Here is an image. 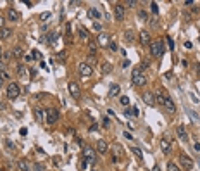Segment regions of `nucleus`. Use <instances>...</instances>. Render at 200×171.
<instances>
[{
	"label": "nucleus",
	"instance_id": "1",
	"mask_svg": "<svg viewBox=\"0 0 200 171\" xmlns=\"http://www.w3.org/2000/svg\"><path fill=\"white\" fill-rule=\"evenodd\" d=\"M154 95H155L157 104H162V106H164V107H166V109L171 112V114H174V112H176V106H174L173 99H171V97L166 93V90H164V88H157Z\"/></svg>",
	"mask_w": 200,
	"mask_h": 171
},
{
	"label": "nucleus",
	"instance_id": "2",
	"mask_svg": "<svg viewBox=\"0 0 200 171\" xmlns=\"http://www.w3.org/2000/svg\"><path fill=\"white\" fill-rule=\"evenodd\" d=\"M131 81H133V85H135V87H143V85L147 83V80H145V74H143L142 67H135V69H133V73H131Z\"/></svg>",
	"mask_w": 200,
	"mask_h": 171
},
{
	"label": "nucleus",
	"instance_id": "3",
	"mask_svg": "<svg viewBox=\"0 0 200 171\" xmlns=\"http://www.w3.org/2000/svg\"><path fill=\"white\" fill-rule=\"evenodd\" d=\"M150 54L154 57H162V54H164V43H162V40L150 42Z\"/></svg>",
	"mask_w": 200,
	"mask_h": 171
},
{
	"label": "nucleus",
	"instance_id": "4",
	"mask_svg": "<svg viewBox=\"0 0 200 171\" xmlns=\"http://www.w3.org/2000/svg\"><path fill=\"white\" fill-rule=\"evenodd\" d=\"M57 119H59V111H57L55 107H50V109L45 111V121H47L48 125H55Z\"/></svg>",
	"mask_w": 200,
	"mask_h": 171
},
{
	"label": "nucleus",
	"instance_id": "5",
	"mask_svg": "<svg viewBox=\"0 0 200 171\" xmlns=\"http://www.w3.org/2000/svg\"><path fill=\"white\" fill-rule=\"evenodd\" d=\"M83 157H85V161L88 163V164H95V161H97V156H95V151L92 149V147H83Z\"/></svg>",
	"mask_w": 200,
	"mask_h": 171
},
{
	"label": "nucleus",
	"instance_id": "6",
	"mask_svg": "<svg viewBox=\"0 0 200 171\" xmlns=\"http://www.w3.org/2000/svg\"><path fill=\"white\" fill-rule=\"evenodd\" d=\"M19 95H21V87L17 83H10L7 87V97L9 99H17Z\"/></svg>",
	"mask_w": 200,
	"mask_h": 171
},
{
	"label": "nucleus",
	"instance_id": "7",
	"mask_svg": "<svg viewBox=\"0 0 200 171\" xmlns=\"http://www.w3.org/2000/svg\"><path fill=\"white\" fill-rule=\"evenodd\" d=\"M123 156H124V151L121 144H114L112 145V163H117L119 159H123Z\"/></svg>",
	"mask_w": 200,
	"mask_h": 171
},
{
	"label": "nucleus",
	"instance_id": "8",
	"mask_svg": "<svg viewBox=\"0 0 200 171\" xmlns=\"http://www.w3.org/2000/svg\"><path fill=\"white\" fill-rule=\"evenodd\" d=\"M180 164H181V168L185 171H190L193 168V159L190 157V156H185V154H181L180 156Z\"/></svg>",
	"mask_w": 200,
	"mask_h": 171
},
{
	"label": "nucleus",
	"instance_id": "9",
	"mask_svg": "<svg viewBox=\"0 0 200 171\" xmlns=\"http://www.w3.org/2000/svg\"><path fill=\"white\" fill-rule=\"evenodd\" d=\"M78 69H79V74H81L83 78H90V76L93 74V67H92V66H88L86 62H79Z\"/></svg>",
	"mask_w": 200,
	"mask_h": 171
},
{
	"label": "nucleus",
	"instance_id": "10",
	"mask_svg": "<svg viewBox=\"0 0 200 171\" xmlns=\"http://www.w3.org/2000/svg\"><path fill=\"white\" fill-rule=\"evenodd\" d=\"M142 99H143V102L147 104V106H150V107H154L155 104H157V100H155V95L152 93V92H143V95H142Z\"/></svg>",
	"mask_w": 200,
	"mask_h": 171
},
{
	"label": "nucleus",
	"instance_id": "11",
	"mask_svg": "<svg viewBox=\"0 0 200 171\" xmlns=\"http://www.w3.org/2000/svg\"><path fill=\"white\" fill-rule=\"evenodd\" d=\"M21 19V14L14 9V7H9L7 9V21H10V22H17Z\"/></svg>",
	"mask_w": 200,
	"mask_h": 171
},
{
	"label": "nucleus",
	"instance_id": "12",
	"mask_svg": "<svg viewBox=\"0 0 200 171\" xmlns=\"http://www.w3.org/2000/svg\"><path fill=\"white\" fill-rule=\"evenodd\" d=\"M67 88H69V93L73 95V99H79L81 97V90H79V85L76 81H71Z\"/></svg>",
	"mask_w": 200,
	"mask_h": 171
},
{
	"label": "nucleus",
	"instance_id": "13",
	"mask_svg": "<svg viewBox=\"0 0 200 171\" xmlns=\"http://www.w3.org/2000/svg\"><path fill=\"white\" fill-rule=\"evenodd\" d=\"M124 5L123 3H114V16H116V19L117 21H123L124 19Z\"/></svg>",
	"mask_w": 200,
	"mask_h": 171
},
{
	"label": "nucleus",
	"instance_id": "14",
	"mask_svg": "<svg viewBox=\"0 0 200 171\" xmlns=\"http://www.w3.org/2000/svg\"><path fill=\"white\" fill-rule=\"evenodd\" d=\"M109 43H111V38H109L107 33H98V35H97V45H100V47H109Z\"/></svg>",
	"mask_w": 200,
	"mask_h": 171
},
{
	"label": "nucleus",
	"instance_id": "15",
	"mask_svg": "<svg viewBox=\"0 0 200 171\" xmlns=\"http://www.w3.org/2000/svg\"><path fill=\"white\" fill-rule=\"evenodd\" d=\"M138 40L142 45H150V33L148 31H140L138 33Z\"/></svg>",
	"mask_w": 200,
	"mask_h": 171
},
{
	"label": "nucleus",
	"instance_id": "16",
	"mask_svg": "<svg viewBox=\"0 0 200 171\" xmlns=\"http://www.w3.org/2000/svg\"><path fill=\"white\" fill-rule=\"evenodd\" d=\"M57 36H59L57 31H48L47 36H45V43H47V45H54V42L57 40Z\"/></svg>",
	"mask_w": 200,
	"mask_h": 171
},
{
	"label": "nucleus",
	"instance_id": "17",
	"mask_svg": "<svg viewBox=\"0 0 200 171\" xmlns=\"http://www.w3.org/2000/svg\"><path fill=\"white\" fill-rule=\"evenodd\" d=\"M78 33H79V38H81V40H85V42L90 40V33H88V29H85L83 26H78Z\"/></svg>",
	"mask_w": 200,
	"mask_h": 171
},
{
	"label": "nucleus",
	"instance_id": "18",
	"mask_svg": "<svg viewBox=\"0 0 200 171\" xmlns=\"http://www.w3.org/2000/svg\"><path fill=\"white\" fill-rule=\"evenodd\" d=\"M97 50H98V45L95 42H88V54H90V57H95Z\"/></svg>",
	"mask_w": 200,
	"mask_h": 171
},
{
	"label": "nucleus",
	"instance_id": "19",
	"mask_svg": "<svg viewBox=\"0 0 200 171\" xmlns=\"http://www.w3.org/2000/svg\"><path fill=\"white\" fill-rule=\"evenodd\" d=\"M161 151H162V152H164L166 156H167V154L171 152V144H169V142H167L166 138H162V140H161Z\"/></svg>",
	"mask_w": 200,
	"mask_h": 171
},
{
	"label": "nucleus",
	"instance_id": "20",
	"mask_svg": "<svg viewBox=\"0 0 200 171\" xmlns=\"http://www.w3.org/2000/svg\"><path fill=\"white\" fill-rule=\"evenodd\" d=\"M17 170L19 171H29V163L26 159H19L17 161Z\"/></svg>",
	"mask_w": 200,
	"mask_h": 171
},
{
	"label": "nucleus",
	"instance_id": "21",
	"mask_svg": "<svg viewBox=\"0 0 200 171\" xmlns=\"http://www.w3.org/2000/svg\"><path fill=\"white\" fill-rule=\"evenodd\" d=\"M176 133H178V137H180V138H181L183 142H188V135H186V130H185L183 126H178Z\"/></svg>",
	"mask_w": 200,
	"mask_h": 171
},
{
	"label": "nucleus",
	"instance_id": "22",
	"mask_svg": "<svg viewBox=\"0 0 200 171\" xmlns=\"http://www.w3.org/2000/svg\"><path fill=\"white\" fill-rule=\"evenodd\" d=\"M97 152H100V154H104V152H107V144L104 142V140H97Z\"/></svg>",
	"mask_w": 200,
	"mask_h": 171
},
{
	"label": "nucleus",
	"instance_id": "23",
	"mask_svg": "<svg viewBox=\"0 0 200 171\" xmlns=\"http://www.w3.org/2000/svg\"><path fill=\"white\" fill-rule=\"evenodd\" d=\"M17 74H19L21 78H28V76H29V71H28L26 66H17Z\"/></svg>",
	"mask_w": 200,
	"mask_h": 171
},
{
	"label": "nucleus",
	"instance_id": "24",
	"mask_svg": "<svg viewBox=\"0 0 200 171\" xmlns=\"http://www.w3.org/2000/svg\"><path fill=\"white\" fill-rule=\"evenodd\" d=\"M88 16H90V17H93V19H100V10H98L97 7H90Z\"/></svg>",
	"mask_w": 200,
	"mask_h": 171
},
{
	"label": "nucleus",
	"instance_id": "25",
	"mask_svg": "<svg viewBox=\"0 0 200 171\" xmlns=\"http://www.w3.org/2000/svg\"><path fill=\"white\" fill-rule=\"evenodd\" d=\"M124 40H126L128 43H131V42L135 40V31H133V29H126V31H124Z\"/></svg>",
	"mask_w": 200,
	"mask_h": 171
},
{
	"label": "nucleus",
	"instance_id": "26",
	"mask_svg": "<svg viewBox=\"0 0 200 171\" xmlns=\"http://www.w3.org/2000/svg\"><path fill=\"white\" fill-rule=\"evenodd\" d=\"M100 71H102V74H109V73L112 71V64H111V62H102Z\"/></svg>",
	"mask_w": 200,
	"mask_h": 171
},
{
	"label": "nucleus",
	"instance_id": "27",
	"mask_svg": "<svg viewBox=\"0 0 200 171\" xmlns=\"http://www.w3.org/2000/svg\"><path fill=\"white\" fill-rule=\"evenodd\" d=\"M119 92H121V87L116 83V85H112V87H111V92H109V95H111V97H117V95H119Z\"/></svg>",
	"mask_w": 200,
	"mask_h": 171
},
{
	"label": "nucleus",
	"instance_id": "28",
	"mask_svg": "<svg viewBox=\"0 0 200 171\" xmlns=\"http://www.w3.org/2000/svg\"><path fill=\"white\" fill-rule=\"evenodd\" d=\"M33 112H35V116H36V119H38V121H43V119H45V112H43L40 107H35V111H33Z\"/></svg>",
	"mask_w": 200,
	"mask_h": 171
},
{
	"label": "nucleus",
	"instance_id": "29",
	"mask_svg": "<svg viewBox=\"0 0 200 171\" xmlns=\"http://www.w3.org/2000/svg\"><path fill=\"white\" fill-rule=\"evenodd\" d=\"M12 35V29L10 28H2L0 29V38H9Z\"/></svg>",
	"mask_w": 200,
	"mask_h": 171
},
{
	"label": "nucleus",
	"instance_id": "30",
	"mask_svg": "<svg viewBox=\"0 0 200 171\" xmlns=\"http://www.w3.org/2000/svg\"><path fill=\"white\" fill-rule=\"evenodd\" d=\"M66 59H67V54H66V50H60V52H59V55H57V61H59V64H64V62H66Z\"/></svg>",
	"mask_w": 200,
	"mask_h": 171
},
{
	"label": "nucleus",
	"instance_id": "31",
	"mask_svg": "<svg viewBox=\"0 0 200 171\" xmlns=\"http://www.w3.org/2000/svg\"><path fill=\"white\" fill-rule=\"evenodd\" d=\"M22 54H24V52H22L21 47H14V48H12V55H14V57H22Z\"/></svg>",
	"mask_w": 200,
	"mask_h": 171
},
{
	"label": "nucleus",
	"instance_id": "32",
	"mask_svg": "<svg viewBox=\"0 0 200 171\" xmlns=\"http://www.w3.org/2000/svg\"><path fill=\"white\" fill-rule=\"evenodd\" d=\"M131 152H133V154H135L138 159H143V152H142L138 147H135V145H133V147H131Z\"/></svg>",
	"mask_w": 200,
	"mask_h": 171
},
{
	"label": "nucleus",
	"instance_id": "33",
	"mask_svg": "<svg viewBox=\"0 0 200 171\" xmlns=\"http://www.w3.org/2000/svg\"><path fill=\"white\" fill-rule=\"evenodd\" d=\"M167 171H181V168L176 166L174 163H167Z\"/></svg>",
	"mask_w": 200,
	"mask_h": 171
},
{
	"label": "nucleus",
	"instance_id": "34",
	"mask_svg": "<svg viewBox=\"0 0 200 171\" xmlns=\"http://www.w3.org/2000/svg\"><path fill=\"white\" fill-rule=\"evenodd\" d=\"M147 17H148V16H147L145 10H140V12H138V19H140V21H147Z\"/></svg>",
	"mask_w": 200,
	"mask_h": 171
},
{
	"label": "nucleus",
	"instance_id": "35",
	"mask_svg": "<svg viewBox=\"0 0 200 171\" xmlns=\"http://www.w3.org/2000/svg\"><path fill=\"white\" fill-rule=\"evenodd\" d=\"M119 102H121V106H129V99H128L126 95H123V97L119 99Z\"/></svg>",
	"mask_w": 200,
	"mask_h": 171
},
{
	"label": "nucleus",
	"instance_id": "36",
	"mask_svg": "<svg viewBox=\"0 0 200 171\" xmlns=\"http://www.w3.org/2000/svg\"><path fill=\"white\" fill-rule=\"evenodd\" d=\"M136 5H138V2H135V0H128V2L124 3V7H131V9L136 7Z\"/></svg>",
	"mask_w": 200,
	"mask_h": 171
},
{
	"label": "nucleus",
	"instance_id": "37",
	"mask_svg": "<svg viewBox=\"0 0 200 171\" xmlns=\"http://www.w3.org/2000/svg\"><path fill=\"white\" fill-rule=\"evenodd\" d=\"M66 40L71 42V26H69V24L66 26Z\"/></svg>",
	"mask_w": 200,
	"mask_h": 171
},
{
	"label": "nucleus",
	"instance_id": "38",
	"mask_svg": "<svg viewBox=\"0 0 200 171\" xmlns=\"http://www.w3.org/2000/svg\"><path fill=\"white\" fill-rule=\"evenodd\" d=\"M31 59H38V61H40V59H41V54H40L38 50H33V52H31Z\"/></svg>",
	"mask_w": 200,
	"mask_h": 171
},
{
	"label": "nucleus",
	"instance_id": "39",
	"mask_svg": "<svg viewBox=\"0 0 200 171\" xmlns=\"http://www.w3.org/2000/svg\"><path fill=\"white\" fill-rule=\"evenodd\" d=\"M109 50H111V52H116V50H117V43H116V42H111V43H109Z\"/></svg>",
	"mask_w": 200,
	"mask_h": 171
},
{
	"label": "nucleus",
	"instance_id": "40",
	"mask_svg": "<svg viewBox=\"0 0 200 171\" xmlns=\"http://www.w3.org/2000/svg\"><path fill=\"white\" fill-rule=\"evenodd\" d=\"M150 7H152V12H154V14H157V12H159V5H157L155 2H152V3H150Z\"/></svg>",
	"mask_w": 200,
	"mask_h": 171
},
{
	"label": "nucleus",
	"instance_id": "41",
	"mask_svg": "<svg viewBox=\"0 0 200 171\" xmlns=\"http://www.w3.org/2000/svg\"><path fill=\"white\" fill-rule=\"evenodd\" d=\"M93 29H95V31H100V33H102V24L95 21V22H93Z\"/></svg>",
	"mask_w": 200,
	"mask_h": 171
},
{
	"label": "nucleus",
	"instance_id": "42",
	"mask_svg": "<svg viewBox=\"0 0 200 171\" xmlns=\"http://www.w3.org/2000/svg\"><path fill=\"white\" fill-rule=\"evenodd\" d=\"M33 168H35V171H45V166H43V164H40V163H36Z\"/></svg>",
	"mask_w": 200,
	"mask_h": 171
},
{
	"label": "nucleus",
	"instance_id": "43",
	"mask_svg": "<svg viewBox=\"0 0 200 171\" xmlns=\"http://www.w3.org/2000/svg\"><path fill=\"white\" fill-rule=\"evenodd\" d=\"M50 16H52L50 12H43V14L40 16V19H41V21H45V19H50Z\"/></svg>",
	"mask_w": 200,
	"mask_h": 171
},
{
	"label": "nucleus",
	"instance_id": "44",
	"mask_svg": "<svg viewBox=\"0 0 200 171\" xmlns=\"http://www.w3.org/2000/svg\"><path fill=\"white\" fill-rule=\"evenodd\" d=\"M167 45H169V50H174V42H173V38H169V36H167Z\"/></svg>",
	"mask_w": 200,
	"mask_h": 171
},
{
	"label": "nucleus",
	"instance_id": "45",
	"mask_svg": "<svg viewBox=\"0 0 200 171\" xmlns=\"http://www.w3.org/2000/svg\"><path fill=\"white\" fill-rule=\"evenodd\" d=\"M86 62H88V66H93V64H97V61H95V57H90V59H88Z\"/></svg>",
	"mask_w": 200,
	"mask_h": 171
},
{
	"label": "nucleus",
	"instance_id": "46",
	"mask_svg": "<svg viewBox=\"0 0 200 171\" xmlns=\"http://www.w3.org/2000/svg\"><path fill=\"white\" fill-rule=\"evenodd\" d=\"M5 144H7V149H9V151H14V144H12L10 140H7Z\"/></svg>",
	"mask_w": 200,
	"mask_h": 171
},
{
	"label": "nucleus",
	"instance_id": "47",
	"mask_svg": "<svg viewBox=\"0 0 200 171\" xmlns=\"http://www.w3.org/2000/svg\"><path fill=\"white\" fill-rule=\"evenodd\" d=\"M193 151H195V152H199V151H200V144H199V142H195V144H193Z\"/></svg>",
	"mask_w": 200,
	"mask_h": 171
},
{
	"label": "nucleus",
	"instance_id": "48",
	"mask_svg": "<svg viewBox=\"0 0 200 171\" xmlns=\"http://www.w3.org/2000/svg\"><path fill=\"white\" fill-rule=\"evenodd\" d=\"M128 66H129V61H128V59H124V61H123V67H128Z\"/></svg>",
	"mask_w": 200,
	"mask_h": 171
},
{
	"label": "nucleus",
	"instance_id": "49",
	"mask_svg": "<svg viewBox=\"0 0 200 171\" xmlns=\"http://www.w3.org/2000/svg\"><path fill=\"white\" fill-rule=\"evenodd\" d=\"M190 97H192V100H193V102H197V104H199V99H197V97H195L193 93H190Z\"/></svg>",
	"mask_w": 200,
	"mask_h": 171
},
{
	"label": "nucleus",
	"instance_id": "50",
	"mask_svg": "<svg viewBox=\"0 0 200 171\" xmlns=\"http://www.w3.org/2000/svg\"><path fill=\"white\" fill-rule=\"evenodd\" d=\"M185 5H186V7H190V5H193V2H192V0H186V2H185Z\"/></svg>",
	"mask_w": 200,
	"mask_h": 171
},
{
	"label": "nucleus",
	"instance_id": "51",
	"mask_svg": "<svg viewBox=\"0 0 200 171\" xmlns=\"http://www.w3.org/2000/svg\"><path fill=\"white\" fill-rule=\"evenodd\" d=\"M26 133H28V130H26V128H21V135H22V137H24V135H26Z\"/></svg>",
	"mask_w": 200,
	"mask_h": 171
},
{
	"label": "nucleus",
	"instance_id": "52",
	"mask_svg": "<svg viewBox=\"0 0 200 171\" xmlns=\"http://www.w3.org/2000/svg\"><path fill=\"white\" fill-rule=\"evenodd\" d=\"M124 137H126V138H129V140L133 138V137H131V133H128V131H124Z\"/></svg>",
	"mask_w": 200,
	"mask_h": 171
},
{
	"label": "nucleus",
	"instance_id": "53",
	"mask_svg": "<svg viewBox=\"0 0 200 171\" xmlns=\"http://www.w3.org/2000/svg\"><path fill=\"white\" fill-rule=\"evenodd\" d=\"M0 111H5V104L3 102H0Z\"/></svg>",
	"mask_w": 200,
	"mask_h": 171
},
{
	"label": "nucleus",
	"instance_id": "54",
	"mask_svg": "<svg viewBox=\"0 0 200 171\" xmlns=\"http://www.w3.org/2000/svg\"><path fill=\"white\" fill-rule=\"evenodd\" d=\"M2 28H3V17L0 16V29H2Z\"/></svg>",
	"mask_w": 200,
	"mask_h": 171
},
{
	"label": "nucleus",
	"instance_id": "55",
	"mask_svg": "<svg viewBox=\"0 0 200 171\" xmlns=\"http://www.w3.org/2000/svg\"><path fill=\"white\" fill-rule=\"evenodd\" d=\"M152 171H161V168H159V166H154V168H152Z\"/></svg>",
	"mask_w": 200,
	"mask_h": 171
},
{
	"label": "nucleus",
	"instance_id": "56",
	"mask_svg": "<svg viewBox=\"0 0 200 171\" xmlns=\"http://www.w3.org/2000/svg\"><path fill=\"white\" fill-rule=\"evenodd\" d=\"M3 57V52H2V47H0V59Z\"/></svg>",
	"mask_w": 200,
	"mask_h": 171
},
{
	"label": "nucleus",
	"instance_id": "57",
	"mask_svg": "<svg viewBox=\"0 0 200 171\" xmlns=\"http://www.w3.org/2000/svg\"><path fill=\"white\" fill-rule=\"evenodd\" d=\"M2 81H3V76L0 74V87H2Z\"/></svg>",
	"mask_w": 200,
	"mask_h": 171
}]
</instances>
